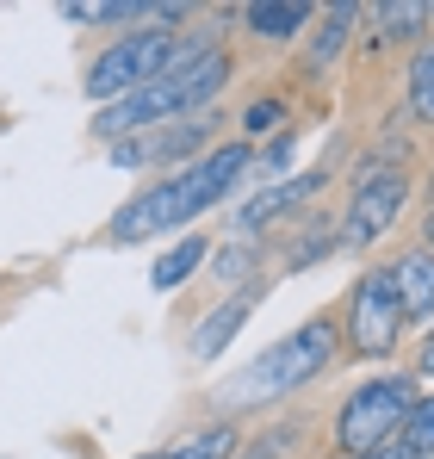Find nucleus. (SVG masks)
I'll return each mask as SVG.
<instances>
[{
    "label": "nucleus",
    "mask_w": 434,
    "mask_h": 459,
    "mask_svg": "<svg viewBox=\"0 0 434 459\" xmlns=\"http://www.w3.org/2000/svg\"><path fill=\"white\" fill-rule=\"evenodd\" d=\"M335 248H342V230H329L323 224V218H310V236H304V242H298V248H291V273H298V267H310V261H323V255H335Z\"/></svg>",
    "instance_id": "nucleus-21"
},
{
    "label": "nucleus",
    "mask_w": 434,
    "mask_h": 459,
    "mask_svg": "<svg viewBox=\"0 0 434 459\" xmlns=\"http://www.w3.org/2000/svg\"><path fill=\"white\" fill-rule=\"evenodd\" d=\"M217 125L212 112H199V118H180V125H161V131H143V137H125V143H112V161L118 168H161V174H174V168H187V161H199L205 150H217Z\"/></svg>",
    "instance_id": "nucleus-8"
},
{
    "label": "nucleus",
    "mask_w": 434,
    "mask_h": 459,
    "mask_svg": "<svg viewBox=\"0 0 434 459\" xmlns=\"http://www.w3.org/2000/svg\"><path fill=\"white\" fill-rule=\"evenodd\" d=\"M335 329H342V348L354 360H391L397 354V342L410 329H404V310H397V292H391L385 267H366L348 286V305L335 310Z\"/></svg>",
    "instance_id": "nucleus-6"
},
{
    "label": "nucleus",
    "mask_w": 434,
    "mask_h": 459,
    "mask_svg": "<svg viewBox=\"0 0 434 459\" xmlns=\"http://www.w3.org/2000/svg\"><path fill=\"white\" fill-rule=\"evenodd\" d=\"M329 180V161L323 168H304V174H286V180H273V186H261L255 199H242L236 205V236L242 242H255L261 230H273V224H286L291 212H304L310 205V193Z\"/></svg>",
    "instance_id": "nucleus-9"
},
{
    "label": "nucleus",
    "mask_w": 434,
    "mask_h": 459,
    "mask_svg": "<svg viewBox=\"0 0 434 459\" xmlns=\"http://www.w3.org/2000/svg\"><path fill=\"white\" fill-rule=\"evenodd\" d=\"M255 305H261V286H242L236 299H223V305H217L212 316L193 329V342H187V348H193V360H217V354L230 348V335L255 316Z\"/></svg>",
    "instance_id": "nucleus-11"
},
{
    "label": "nucleus",
    "mask_w": 434,
    "mask_h": 459,
    "mask_svg": "<svg viewBox=\"0 0 434 459\" xmlns=\"http://www.w3.org/2000/svg\"><path fill=\"white\" fill-rule=\"evenodd\" d=\"M385 273H391V292H397V310H404V329L434 323V255L429 248H404Z\"/></svg>",
    "instance_id": "nucleus-10"
},
{
    "label": "nucleus",
    "mask_w": 434,
    "mask_h": 459,
    "mask_svg": "<svg viewBox=\"0 0 434 459\" xmlns=\"http://www.w3.org/2000/svg\"><path fill=\"white\" fill-rule=\"evenodd\" d=\"M174 44H180V25H137V31L112 38V44L87 63L81 93H87L93 106H112V100H125V93H137L143 81H155L174 63Z\"/></svg>",
    "instance_id": "nucleus-5"
},
{
    "label": "nucleus",
    "mask_w": 434,
    "mask_h": 459,
    "mask_svg": "<svg viewBox=\"0 0 434 459\" xmlns=\"http://www.w3.org/2000/svg\"><path fill=\"white\" fill-rule=\"evenodd\" d=\"M255 261H261V248L236 236L230 248H217V255H212V280H223V286H242V280L255 273Z\"/></svg>",
    "instance_id": "nucleus-20"
},
{
    "label": "nucleus",
    "mask_w": 434,
    "mask_h": 459,
    "mask_svg": "<svg viewBox=\"0 0 434 459\" xmlns=\"http://www.w3.org/2000/svg\"><path fill=\"white\" fill-rule=\"evenodd\" d=\"M63 19H74V25H131L137 31V19H149V6L143 0H69Z\"/></svg>",
    "instance_id": "nucleus-19"
},
{
    "label": "nucleus",
    "mask_w": 434,
    "mask_h": 459,
    "mask_svg": "<svg viewBox=\"0 0 434 459\" xmlns=\"http://www.w3.org/2000/svg\"><path fill=\"white\" fill-rule=\"evenodd\" d=\"M354 19H360V6H329V13H323V25H317V38H310V69H323V63H335V56L348 50Z\"/></svg>",
    "instance_id": "nucleus-18"
},
{
    "label": "nucleus",
    "mask_w": 434,
    "mask_h": 459,
    "mask_svg": "<svg viewBox=\"0 0 434 459\" xmlns=\"http://www.w3.org/2000/svg\"><path fill=\"white\" fill-rule=\"evenodd\" d=\"M335 459H348V454H335Z\"/></svg>",
    "instance_id": "nucleus-25"
},
{
    "label": "nucleus",
    "mask_w": 434,
    "mask_h": 459,
    "mask_svg": "<svg viewBox=\"0 0 434 459\" xmlns=\"http://www.w3.org/2000/svg\"><path fill=\"white\" fill-rule=\"evenodd\" d=\"M242 19H248V31L267 38V44H298L304 25L317 19V6H304V0H261V6H242Z\"/></svg>",
    "instance_id": "nucleus-12"
},
{
    "label": "nucleus",
    "mask_w": 434,
    "mask_h": 459,
    "mask_svg": "<svg viewBox=\"0 0 434 459\" xmlns=\"http://www.w3.org/2000/svg\"><path fill=\"white\" fill-rule=\"evenodd\" d=\"M372 19H378V38H391V44H422V31L434 25V0H378Z\"/></svg>",
    "instance_id": "nucleus-16"
},
{
    "label": "nucleus",
    "mask_w": 434,
    "mask_h": 459,
    "mask_svg": "<svg viewBox=\"0 0 434 459\" xmlns=\"http://www.w3.org/2000/svg\"><path fill=\"white\" fill-rule=\"evenodd\" d=\"M372 459H434V391H416L404 429H397Z\"/></svg>",
    "instance_id": "nucleus-13"
},
{
    "label": "nucleus",
    "mask_w": 434,
    "mask_h": 459,
    "mask_svg": "<svg viewBox=\"0 0 434 459\" xmlns=\"http://www.w3.org/2000/svg\"><path fill=\"white\" fill-rule=\"evenodd\" d=\"M410 205V174L404 168H366L354 174V199H348V230L342 248H372L378 236H391Z\"/></svg>",
    "instance_id": "nucleus-7"
},
{
    "label": "nucleus",
    "mask_w": 434,
    "mask_h": 459,
    "mask_svg": "<svg viewBox=\"0 0 434 459\" xmlns=\"http://www.w3.org/2000/svg\"><path fill=\"white\" fill-rule=\"evenodd\" d=\"M280 125H286V106H280V100H255V106L242 112V143L255 150V137H273Z\"/></svg>",
    "instance_id": "nucleus-22"
},
{
    "label": "nucleus",
    "mask_w": 434,
    "mask_h": 459,
    "mask_svg": "<svg viewBox=\"0 0 434 459\" xmlns=\"http://www.w3.org/2000/svg\"><path fill=\"white\" fill-rule=\"evenodd\" d=\"M404 93H410V118H416V125H434V44H429V38L410 50Z\"/></svg>",
    "instance_id": "nucleus-17"
},
{
    "label": "nucleus",
    "mask_w": 434,
    "mask_h": 459,
    "mask_svg": "<svg viewBox=\"0 0 434 459\" xmlns=\"http://www.w3.org/2000/svg\"><path fill=\"white\" fill-rule=\"evenodd\" d=\"M410 379H434V329L422 335V348H416V367H410Z\"/></svg>",
    "instance_id": "nucleus-23"
},
{
    "label": "nucleus",
    "mask_w": 434,
    "mask_h": 459,
    "mask_svg": "<svg viewBox=\"0 0 434 459\" xmlns=\"http://www.w3.org/2000/svg\"><path fill=\"white\" fill-rule=\"evenodd\" d=\"M248 161H255L248 143H217V150H205L199 161L174 168V174H155L149 186H137V193L112 212L106 242H149V236H168V230L205 218L212 205H223V199L248 180Z\"/></svg>",
    "instance_id": "nucleus-2"
},
{
    "label": "nucleus",
    "mask_w": 434,
    "mask_h": 459,
    "mask_svg": "<svg viewBox=\"0 0 434 459\" xmlns=\"http://www.w3.org/2000/svg\"><path fill=\"white\" fill-rule=\"evenodd\" d=\"M410 403H416V379H410V373H378V379L354 385V391L342 397V410H335V454L372 459L397 429H404Z\"/></svg>",
    "instance_id": "nucleus-4"
},
{
    "label": "nucleus",
    "mask_w": 434,
    "mask_h": 459,
    "mask_svg": "<svg viewBox=\"0 0 434 459\" xmlns=\"http://www.w3.org/2000/svg\"><path fill=\"white\" fill-rule=\"evenodd\" d=\"M342 354V329H335V310H317L304 316L291 335H280L273 348H261L236 379L223 385V403L242 410V403H273V397H291L317 373H329V360Z\"/></svg>",
    "instance_id": "nucleus-3"
},
{
    "label": "nucleus",
    "mask_w": 434,
    "mask_h": 459,
    "mask_svg": "<svg viewBox=\"0 0 434 459\" xmlns=\"http://www.w3.org/2000/svg\"><path fill=\"white\" fill-rule=\"evenodd\" d=\"M223 81H230V50L212 44L205 31H193V38L174 44V63H168L161 75L143 81V87L125 93V100H112V106H100L87 131H93V143L112 150V143H125V137H143V131H161V125L199 118L217 93H223Z\"/></svg>",
    "instance_id": "nucleus-1"
},
{
    "label": "nucleus",
    "mask_w": 434,
    "mask_h": 459,
    "mask_svg": "<svg viewBox=\"0 0 434 459\" xmlns=\"http://www.w3.org/2000/svg\"><path fill=\"white\" fill-rule=\"evenodd\" d=\"M205 261H212V242H205V236H180V242L155 261L149 286H155V292H180L187 280H199V267H205Z\"/></svg>",
    "instance_id": "nucleus-15"
},
{
    "label": "nucleus",
    "mask_w": 434,
    "mask_h": 459,
    "mask_svg": "<svg viewBox=\"0 0 434 459\" xmlns=\"http://www.w3.org/2000/svg\"><path fill=\"white\" fill-rule=\"evenodd\" d=\"M242 454V422H205L199 435L174 441V447H155V454H137V459H236Z\"/></svg>",
    "instance_id": "nucleus-14"
},
{
    "label": "nucleus",
    "mask_w": 434,
    "mask_h": 459,
    "mask_svg": "<svg viewBox=\"0 0 434 459\" xmlns=\"http://www.w3.org/2000/svg\"><path fill=\"white\" fill-rule=\"evenodd\" d=\"M416 248H429V255H434V205H429V218H422V242H416Z\"/></svg>",
    "instance_id": "nucleus-24"
}]
</instances>
